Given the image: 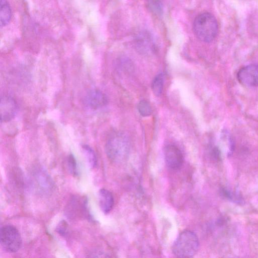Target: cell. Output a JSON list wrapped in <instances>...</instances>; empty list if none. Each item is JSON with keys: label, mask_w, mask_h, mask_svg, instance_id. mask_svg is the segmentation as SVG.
<instances>
[{"label": "cell", "mask_w": 258, "mask_h": 258, "mask_svg": "<svg viewBox=\"0 0 258 258\" xmlns=\"http://www.w3.org/2000/svg\"><path fill=\"white\" fill-rule=\"evenodd\" d=\"M130 141L124 134L116 132L112 134L105 144V151L109 160L116 163L124 161L129 153Z\"/></svg>", "instance_id": "1"}, {"label": "cell", "mask_w": 258, "mask_h": 258, "mask_svg": "<svg viewBox=\"0 0 258 258\" xmlns=\"http://www.w3.org/2000/svg\"><path fill=\"white\" fill-rule=\"evenodd\" d=\"M218 30L217 21L211 13H201L197 16L194 21V32L196 37L202 41H212L217 36Z\"/></svg>", "instance_id": "2"}, {"label": "cell", "mask_w": 258, "mask_h": 258, "mask_svg": "<svg viewBox=\"0 0 258 258\" xmlns=\"http://www.w3.org/2000/svg\"><path fill=\"white\" fill-rule=\"evenodd\" d=\"M199 241L197 235L190 230L181 232L174 241L172 250L179 257H191L197 252Z\"/></svg>", "instance_id": "3"}, {"label": "cell", "mask_w": 258, "mask_h": 258, "mask_svg": "<svg viewBox=\"0 0 258 258\" xmlns=\"http://www.w3.org/2000/svg\"><path fill=\"white\" fill-rule=\"evenodd\" d=\"M0 242L2 248L10 253L18 251L22 243L18 230L11 225H6L1 228Z\"/></svg>", "instance_id": "4"}, {"label": "cell", "mask_w": 258, "mask_h": 258, "mask_svg": "<svg viewBox=\"0 0 258 258\" xmlns=\"http://www.w3.org/2000/svg\"><path fill=\"white\" fill-rule=\"evenodd\" d=\"M239 82L247 87L258 86V64H250L241 68L237 74Z\"/></svg>", "instance_id": "5"}, {"label": "cell", "mask_w": 258, "mask_h": 258, "mask_svg": "<svg viewBox=\"0 0 258 258\" xmlns=\"http://www.w3.org/2000/svg\"><path fill=\"white\" fill-rule=\"evenodd\" d=\"M33 180L34 185L41 193L47 194L53 188V181L48 173L42 168H37L33 171Z\"/></svg>", "instance_id": "6"}, {"label": "cell", "mask_w": 258, "mask_h": 258, "mask_svg": "<svg viewBox=\"0 0 258 258\" xmlns=\"http://www.w3.org/2000/svg\"><path fill=\"white\" fill-rule=\"evenodd\" d=\"M66 214L70 218H89L87 202L84 198L74 197L70 201L66 209Z\"/></svg>", "instance_id": "7"}, {"label": "cell", "mask_w": 258, "mask_h": 258, "mask_svg": "<svg viewBox=\"0 0 258 258\" xmlns=\"http://www.w3.org/2000/svg\"><path fill=\"white\" fill-rule=\"evenodd\" d=\"M164 156L167 166L171 169L180 168L183 162V157L180 149L174 145H168L164 149Z\"/></svg>", "instance_id": "8"}, {"label": "cell", "mask_w": 258, "mask_h": 258, "mask_svg": "<svg viewBox=\"0 0 258 258\" xmlns=\"http://www.w3.org/2000/svg\"><path fill=\"white\" fill-rule=\"evenodd\" d=\"M17 105L11 97L3 96L1 98L0 115L1 122H8L16 115Z\"/></svg>", "instance_id": "9"}, {"label": "cell", "mask_w": 258, "mask_h": 258, "mask_svg": "<svg viewBox=\"0 0 258 258\" xmlns=\"http://www.w3.org/2000/svg\"><path fill=\"white\" fill-rule=\"evenodd\" d=\"M85 105L92 109H97L104 106L108 102L105 94L98 89L89 91L84 99Z\"/></svg>", "instance_id": "10"}, {"label": "cell", "mask_w": 258, "mask_h": 258, "mask_svg": "<svg viewBox=\"0 0 258 258\" xmlns=\"http://www.w3.org/2000/svg\"><path fill=\"white\" fill-rule=\"evenodd\" d=\"M99 204L100 209L104 214L109 213L114 205V198L108 190L102 188L99 191Z\"/></svg>", "instance_id": "11"}, {"label": "cell", "mask_w": 258, "mask_h": 258, "mask_svg": "<svg viewBox=\"0 0 258 258\" xmlns=\"http://www.w3.org/2000/svg\"><path fill=\"white\" fill-rule=\"evenodd\" d=\"M12 16L11 9L7 0H1L0 24L1 27L7 25Z\"/></svg>", "instance_id": "12"}, {"label": "cell", "mask_w": 258, "mask_h": 258, "mask_svg": "<svg viewBox=\"0 0 258 258\" xmlns=\"http://www.w3.org/2000/svg\"><path fill=\"white\" fill-rule=\"evenodd\" d=\"M164 76L163 74H158L153 79L151 89L153 94L156 96H159L162 93L164 86Z\"/></svg>", "instance_id": "13"}, {"label": "cell", "mask_w": 258, "mask_h": 258, "mask_svg": "<svg viewBox=\"0 0 258 258\" xmlns=\"http://www.w3.org/2000/svg\"><path fill=\"white\" fill-rule=\"evenodd\" d=\"M86 158L91 168H94L97 164L96 154L93 150L89 146L84 145L83 146Z\"/></svg>", "instance_id": "14"}, {"label": "cell", "mask_w": 258, "mask_h": 258, "mask_svg": "<svg viewBox=\"0 0 258 258\" xmlns=\"http://www.w3.org/2000/svg\"><path fill=\"white\" fill-rule=\"evenodd\" d=\"M138 110L140 114L144 117L149 116L152 113V108L150 103L146 100H141L138 104Z\"/></svg>", "instance_id": "15"}, {"label": "cell", "mask_w": 258, "mask_h": 258, "mask_svg": "<svg viewBox=\"0 0 258 258\" xmlns=\"http://www.w3.org/2000/svg\"><path fill=\"white\" fill-rule=\"evenodd\" d=\"M67 162L70 172L74 176H77L78 174V171L77 161L73 154H70L68 156Z\"/></svg>", "instance_id": "16"}, {"label": "cell", "mask_w": 258, "mask_h": 258, "mask_svg": "<svg viewBox=\"0 0 258 258\" xmlns=\"http://www.w3.org/2000/svg\"><path fill=\"white\" fill-rule=\"evenodd\" d=\"M223 194L225 196V197H227L229 199L233 200L236 202H241V199L235 193H233L232 191H229L226 189H222Z\"/></svg>", "instance_id": "17"}, {"label": "cell", "mask_w": 258, "mask_h": 258, "mask_svg": "<svg viewBox=\"0 0 258 258\" xmlns=\"http://www.w3.org/2000/svg\"><path fill=\"white\" fill-rule=\"evenodd\" d=\"M67 226L66 221H61L56 227V231L61 236H64L67 234Z\"/></svg>", "instance_id": "18"}, {"label": "cell", "mask_w": 258, "mask_h": 258, "mask_svg": "<svg viewBox=\"0 0 258 258\" xmlns=\"http://www.w3.org/2000/svg\"><path fill=\"white\" fill-rule=\"evenodd\" d=\"M150 5L151 7L153 8V9L155 12H157L158 13L160 12L161 3L160 0H151V2H150Z\"/></svg>", "instance_id": "19"}]
</instances>
